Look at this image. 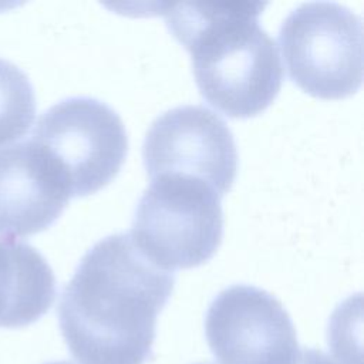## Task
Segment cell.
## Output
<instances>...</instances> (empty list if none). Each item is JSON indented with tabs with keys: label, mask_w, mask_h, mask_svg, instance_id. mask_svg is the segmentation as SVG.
<instances>
[{
	"label": "cell",
	"mask_w": 364,
	"mask_h": 364,
	"mask_svg": "<svg viewBox=\"0 0 364 364\" xmlns=\"http://www.w3.org/2000/svg\"><path fill=\"white\" fill-rule=\"evenodd\" d=\"M173 286V272L154 264L128 233L98 240L80 260L57 309L71 355L80 364H145Z\"/></svg>",
	"instance_id": "1"
},
{
	"label": "cell",
	"mask_w": 364,
	"mask_h": 364,
	"mask_svg": "<svg viewBox=\"0 0 364 364\" xmlns=\"http://www.w3.org/2000/svg\"><path fill=\"white\" fill-rule=\"evenodd\" d=\"M165 7L166 26L189 51L198 90L212 107L232 118H250L274 101L283 67L274 40L259 23L264 3Z\"/></svg>",
	"instance_id": "2"
},
{
	"label": "cell",
	"mask_w": 364,
	"mask_h": 364,
	"mask_svg": "<svg viewBox=\"0 0 364 364\" xmlns=\"http://www.w3.org/2000/svg\"><path fill=\"white\" fill-rule=\"evenodd\" d=\"M220 199L200 179L155 176L136 203L128 235L138 250L164 270L200 266L222 243Z\"/></svg>",
	"instance_id": "3"
},
{
	"label": "cell",
	"mask_w": 364,
	"mask_h": 364,
	"mask_svg": "<svg viewBox=\"0 0 364 364\" xmlns=\"http://www.w3.org/2000/svg\"><path fill=\"white\" fill-rule=\"evenodd\" d=\"M279 44L290 80L307 94L340 100L363 82V21L334 1H309L283 20Z\"/></svg>",
	"instance_id": "4"
},
{
	"label": "cell",
	"mask_w": 364,
	"mask_h": 364,
	"mask_svg": "<svg viewBox=\"0 0 364 364\" xmlns=\"http://www.w3.org/2000/svg\"><path fill=\"white\" fill-rule=\"evenodd\" d=\"M31 141L64 175L71 198L107 186L128 152V135L118 112L91 97L58 101L38 118Z\"/></svg>",
	"instance_id": "5"
},
{
	"label": "cell",
	"mask_w": 364,
	"mask_h": 364,
	"mask_svg": "<svg viewBox=\"0 0 364 364\" xmlns=\"http://www.w3.org/2000/svg\"><path fill=\"white\" fill-rule=\"evenodd\" d=\"M142 159L149 178L181 175L209 183L220 196L230 191L237 149L226 122L205 105H179L149 125Z\"/></svg>",
	"instance_id": "6"
},
{
	"label": "cell",
	"mask_w": 364,
	"mask_h": 364,
	"mask_svg": "<svg viewBox=\"0 0 364 364\" xmlns=\"http://www.w3.org/2000/svg\"><path fill=\"white\" fill-rule=\"evenodd\" d=\"M208 346L220 364H291L299 353L293 321L270 293L232 284L205 316Z\"/></svg>",
	"instance_id": "7"
},
{
	"label": "cell",
	"mask_w": 364,
	"mask_h": 364,
	"mask_svg": "<svg viewBox=\"0 0 364 364\" xmlns=\"http://www.w3.org/2000/svg\"><path fill=\"white\" fill-rule=\"evenodd\" d=\"M71 199L57 165L31 139L0 149V235L26 237L48 229Z\"/></svg>",
	"instance_id": "8"
},
{
	"label": "cell",
	"mask_w": 364,
	"mask_h": 364,
	"mask_svg": "<svg viewBox=\"0 0 364 364\" xmlns=\"http://www.w3.org/2000/svg\"><path fill=\"white\" fill-rule=\"evenodd\" d=\"M55 299V276L31 245L0 237V327L17 328L43 317Z\"/></svg>",
	"instance_id": "9"
},
{
	"label": "cell",
	"mask_w": 364,
	"mask_h": 364,
	"mask_svg": "<svg viewBox=\"0 0 364 364\" xmlns=\"http://www.w3.org/2000/svg\"><path fill=\"white\" fill-rule=\"evenodd\" d=\"M36 117V94L27 74L0 58V146L17 141Z\"/></svg>",
	"instance_id": "10"
},
{
	"label": "cell",
	"mask_w": 364,
	"mask_h": 364,
	"mask_svg": "<svg viewBox=\"0 0 364 364\" xmlns=\"http://www.w3.org/2000/svg\"><path fill=\"white\" fill-rule=\"evenodd\" d=\"M291 364H341L333 357L317 348H303L299 350L294 361Z\"/></svg>",
	"instance_id": "11"
},
{
	"label": "cell",
	"mask_w": 364,
	"mask_h": 364,
	"mask_svg": "<svg viewBox=\"0 0 364 364\" xmlns=\"http://www.w3.org/2000/svg\"><path fill=\"white\" fill-rule=\"evenodd\" d=\"M47 364H73L70 361H54V363H47Z\"/></svg>",
	"instance_id": "12"
}]
</instances>
